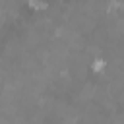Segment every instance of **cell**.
<instances>
[{
    "label": "cell",
    "instance_id": "obj_1",
    "mask_svg": "<svg viewBox=\"0 0 124 124\" xmlns=\"http://www.w3.org/2000/svg\"><path fill=\"white\" fill-rule=\"evenodd\" d=\"M91 68H93V72H97V74H99V72H103V70L107 68V62H105L103 58H95V60H93V64H91Z\"/></svg>",
    "mask_w": 124,
    "mask_h": 124
}]
</instances>
